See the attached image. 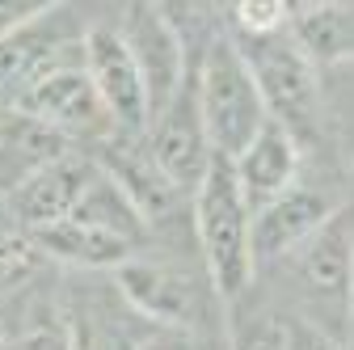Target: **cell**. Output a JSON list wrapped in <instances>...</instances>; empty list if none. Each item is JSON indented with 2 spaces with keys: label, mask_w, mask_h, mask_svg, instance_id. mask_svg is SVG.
<instances>
[{
  "label": "cell",
  "mask_w": 354,
  "mask_h": 350,
  "mask_svg": "<svg viewBox=\"0 0 354 350\" xmlns=\"http://www.w3.org/2000/svg\"><path fill=\"white\" fill-rule=\"evenodd\" d=\"M34 249L47 253L51 261H64V266H76V270H118L122 261L136 257V245H127L110 232H97L88 224H76V220H59V224H47L30 232Z\"/></svg>",
  "instance_id": "cell-15"
},
{
  "label": "cell",
  "mask_w": 354,
  "mask_h": 350,
  "mask_svg": "<svg viewBox=\"0 0 354 350\" xmlns=\"http://www.w3.org/2000/svg\"><path fill=\"white\" fill-rule=\"evenodd\" d=\"M97 160L84 156V152H68L59 160H51L47 169H38L30 182H21L13 194H9V211L13 220L26 228V232H38L47 224H59L76 211L80 194L93 186L97 178Z\"/></svg>",
  "instance_id": "cell-12"
},
{
  "label": "cell",
  "mask_w": 354,
  "mask_h": 350,
  "mask_svg": "<svg viewBox=\"0 0 354 350\" xmlns=\"http://www.w3.org/2000/svg\"><path fill=\"white\" fill-rule=\"evenodd\" d=\"M299 144L287 136L283 127L266 122L261 136L232 160L241 194L249 203V211L257 215L261 207H270L274 199H283L287 190H295V173H299Z\"/></svg>",
  "instance_id": "cell-13"
},
{
  "label": "cell",
  "mask_w": 354,
  "mask_h": 350,
  "mask_svg": "<svg viewBox=\"0 0 354 350\" xmlns=\"http://www.w3.org/2000/svg\"><path fill=\"white\" fill-rule=\"evenodd\" d=\"M291 38L317 68L354 59V5H291Z\"/></svg>",
  "instance_id": "cell-17"
},
{
  "label": "cell",
  "mask_w": 354,
  "mask_h": 350,
  "mask_svg": "<svg viewBox=\"0 0 354 350\" xmlns=\"http://www.w3.org/2000/svg\"><path fill=\"white\" fill-rule=\"evenodd\" d=\"M342 211L337 199H329L325 190L313 186H295L283 199H274L270 207H261L253 215V266H279L291 253H299L308 241H313L333 215Z\"/></svg>",
  "instance_id": "cell-10"
},
{
  "label": "cell",
  "mask_w": 354,
  "mask_h": 350,
  "mask_svg": "<svg viewBox=\"0 0 354 350\" xmlns=\"http://www.w3.org/2000/svg\"><path fill=\"white\" fill-rule=\"evenodd\" d=\"M97 169H102V165H97ZM68 220L88 224V228H97V232H110V237H118V241H127V245H144L148 232H152L148 220L136 211V203H131V199L118 190V182L106 178V173H97V178H93V186L80 194V203H76V211L68 215Z\"/></svg>",
  "instance_id": "cell-18"
},
{
  "label": "cell",
  "mask_w": 354,
  "mask_h": 350,
  "mask_svg": "<svg viewBox=\"0 0 354 350\" xmlns=\"http://www.w3.org/2000/svg\"><path fill=\"white\" fill-rule=\"evenodd\" d=\"M283 333H287V350H350L342 338L325 333L321 325H313L299 313H287L283 317Z\"/></svg>",
  "instance_id": "cell-21"
},
{
  "label": "cell",
  "mask_w": 354,
  "mask_h": 350,
  "mask_svg": "<svg viewBox=\"0 0 354 350\" xmlns=\"http://www.w3.org/2000/svg\"><path fill=\"white\" fill-rule=\"evenodd\" d=\"M93 160L102 165L106 178H114L118 190L136 203V211L148 220V228L160 224V220H169V215L177 211V203H182V190H177L160 173V165L152 160L148 136H127V131H114L110 140H102V148H97Z\"/></svg>",
  "instance_id": "cell-11"
},
{
  "label": "cell",
  "mask_w": 354,
  "mask_h": 350,
  "mask_svg": "<svg viewBox=\"0 0 354 350\" xmlns=\"http://www.w3.org/2000/svg\"><path fill=\"white\" fill-rule=\"evenodd\" d=\"M194 98L207 127L211 152L236 160L270 122L257 93V80L232 38H211L194 64Z\"/></svg>",
  "instance_id": "cell-3"
},
{
  "label": "cell",
  "mask_w": 354,
  "mask_h": 350,
  "mask_svg": "<svg viewBox=\"0 0 354 350\" xmlns=\"http://www.w3.org/2000/svg\"><path fill=\"white\" fill-rule=\"evenodd\" d=\"M118 34L127 42L131 59H136L144 89H148V114L152 122L173 106V98L186 89L190 68H186V42L173 30L165 5H127L118 17ZM148 122V127H152Z\"/></svg>",
  "instance_id": "cell-5"
},
{
  "label": "cell",
  "mask_w": 354,
  "mask_h": 350,
  "mask_svg": "<svg viewBox=\"0 0 354 350\" xmlns=\"http://www.w3.org/2000/svg\"><path fill=\"white\" fill-rule=\"evenodd\" d=\"M253 80H257V93L266 106V118L274 127H283L287 136L304 148H313L321 140V127H325V98H321V72L317 64L308 59L291 30L274 34V38H232Z\"/></svg>",
  "instance_id": "cell-2"
},
{
  "label": "cell",
  "mask_w": 354,
  "mask_h": 350,
  "mask_svg": "<svg viewBox=\"0 0 354 350\" xmlns=\"http://www.w3.org/2000/svg\"><path fill=\"white\" fill-rule=\"evenodd\" d=\"M0 338H5V350H72L64 308H55L38 287L17 291L13 308L0 313Z\"/></svg>",
  "instance_id": "cell-16"
},
{
  "label": "cell",
  "mask_w": 354,
  "mask_h": 350,
  "mask_svg": "<svg viewBox=\"0 0 354 350\" xmlns=\"http://www.w3.org/2000/svg\"><path fill=\"white\" fill-rule=\"evenodd\" d=\"M51 5H5L0 0V38H9L13 30H21L26 21H34V17H42Z\"/></svg>",
  "instance_id": "cell-23"
},
{
  "label": "cell",
  "mask_w": 354,
  "mask_h": 350,
  "mask_svg": "<svg viewBox=\"0 0 354 350\" xmlns=\"http://www.w3.org/2000/svg\"><path fill=\"white\" fill-rule=\"evenodd\" d=\"M118 295L136 308L148 325L160 329H203L207 321V295L203 283L173 266V261H152V257H131L114 270Z\"/></svg>",
  "instance_id": "cell-6"
},
{
  "label": "cell",
  "mask_w": 354,
  "mask_h": 350,
  "mask_svg": "<svg viewBox=\"0 0 354 350\" xmlns=\"http://www.w3.org/2000/svg\"><path fill=\"white\" fill-rule=\"evenodd\" d=\"M68 152H72V144L64 136H55L51 127L34 122L21 110H9L0 118V194H13L38 169H47L51 160H59Z\"/></svg>",
  "instance_id": "cell-14"
},
{
  "label": "cell",
  "mask_w": 354,
  "mask_h": 350,
  "mask_svg": "<svg viewBox=\"0 0 354 350\" xmlns=\"http://www.w3.org/2000/svg\"><path fill=\"white\" fill-rule=\"evenodd\" d=\"M295 287L329 308V333L346 342L354 333V215L342 207L333 220L287 257Z\"/></svg>",
  "instance_id": "cell-4"
},
{
  "label": "cell",
  "mask_w": 354,
  "mask_h": 350,
  "mask_svg": "<svg viewBox=\"0 0 354 350\" xmlns=\"http://www.w3.org/2000/svg\"><path fill=\"white\" fill-rule=\"evenodd\" d=\"M140 350H207V346H203V338L194 329H160V325H152L148 338L140 342Z\"/></svg>",
  "instance_id": "cell-22"
},
{
  "label": "cell",
  "mask_w": 354,
  "mask_h": 350,
  "mask_svg": "<svg viewBox=\"0 0 354 350\" xmlns=\"http://www.w3.org/2000/svg\"><path fill=\"white\" fill-rule=\"evenodd\" d=\"M194 237L207 266V283L219 295V304L232 313L249 291L257 266H253V211L241 194L232 160L224 156H215L203 182L194 186Z\"/></svg>",
  "instance_id": "cell-1"
},
{
  "label": "cell",
  "mask_w": 354,
  "mask_h": 350,
  "mask_svg": "<svg viewBox=\"0 0 354 350\" xmlns=\"http://www.w3.org/2000/svg\"><path fill=\"white\" fill-rule=\"evenodd\" d=\"M84 72L93 80L106 114L114 118V127L127 131V136H148V122H152L148 89L118 26H106V21L84 26Z\"/></svg>",
  "instance_id": "cell-7"
},
{
  "label": "cell",
  "mask_w": 354,
  "mask_h": 350,
  "mask_svg": "<svg viewBox=\"0 0 354 350\" xmlns=\"http://www.w3.org/2000/svg\"><path fill=\"white\" fill-rule=\"evenodd\" d=\"M148 152L160 165V173L182 194L194 190L203 182V173L211 169L215 152H211L207 127H203V114H198V98H194V68H190L186 89L177 93L173 106L148 127Z\"/></svg>",
  "instance_id": "cell-9"
},
{
  "label": "cell",
  "mask_w": 354,
  "mask_h": 350,
  "mask_svg": "<svg viewBox=\"0 0 354 350\" xmlns=\"http://www.w3.org/2000/svg\"><path fill=\"white\" fill-rule=\"evenodd\" d=\"M17 110L30 114L42 127H51L55 136H64L68 144L72 140H110L118 131L114 118L106 114L97 89H93V80H88V72H84V59L51 72L47 80H38L34 89L21 98Z\"/></svg>",
  "instance_id": "cell-8"
},
{
  "label": "cell",
  "mask_w": 354,
  "mask_h": 350,
  "mask_svg": "<svg viewBox=\"0 0 354 350\" xmlns=\"http://www.w3.org/2000/svg\"><path fill=\"white\" fill-rule=\"evenodd\" d=\"M0 350H5V338H0Z\"/></svg>",
  "instance_id": "cell-25"
},
{
  "label": "cell",
  "mask_w": 354,
  "mask_h": 350,
  "mask_svg": "<svg viewBox=\"0 0 354 350\" xmlns=\"http://www.w3.org/2000/svg\"><path fill=\"white\" fill-rule=\"evenodd\" d=\"M5 270H9V261H0V279H5Z\"/></svg>",
  "instance_id": "cell-24"
},
{
  "label": "cell",
  "mask_w": 354,
  "mask_h": 350,
  "mask_svg": "<svg viewBox=\"0 0 354 350\" xmlns=\"http://www.w3.org/2000/svg\"><path fill=\"white\" fill-rule=\"evenodd\" d=\"M236 21L232 38H274L291 30V5H279V0H253V5H232L228 9Z\"/></svg>",
  "instance_id": "cell-20"
},
{
  "label": "cell",
  "mask_w": 354,
  "mask_h": 350,
  "mask_svg": "<svg viewBox=\"0 0 354 350\" xmlns=\"http://www.w3.org/2000/svg\"><path fill=\"white\" fill-rule=\"evenodd\" d=\"M228 350H287L283 317L270 313H228Z\"/></svg>",
  "instance_id": "cell-19"
}]
</instances>
